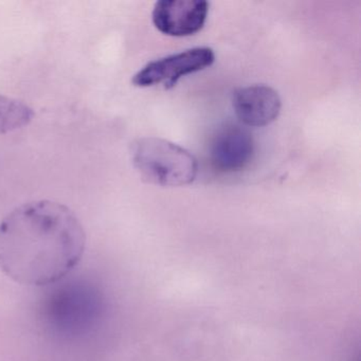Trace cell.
<instances>
[{
    "mask_svg": "<svg viewBox=\"0 0 361 361\" xmlns=\"http://www.w3.org/2000/svg\"><path fill=\"white\" fill-rule=\"evenodd\" d=\"M85 245L83 227L67 207L29 202L0 223V269L18 284H54L79 265Z\"/></svg>",
    "mask_w": 361,
    "mask_h": 361,
    "instance_id": "cell-1",
    "label": "cell"
},
{
    "mask_svg": "<svg viewBox=\"0 0 361 361\" xmlns=\"http://www.w3.org/2000/svg\"><path fill=\"white\" fill-rule=\"evenodd\" d=\"M214 61V51L211 48H192L149 63L133 77L132 82L137 87L162 84L166 90H171L181 78L208 68Z\"/></svg>",
    "mask_w": 361,
    "mask_h": 361,
    "instance_id": "cell-3",
    "label": "cell"
},
{
    "mask_svg": "<svg viewBox=\"0 0 361 361\" xmlns=\"http://www.w3.org/2000/svg\"><path fill=\"white\" fill-rule=\"evenodd\" d=\"M132 159L141 176L162 187L190 185L197 176V160L187 149L160 138L139 139Z\"/></svg>",
    "mask_w": 361,
    "mask_h": 361,
    "instance_id": "cell-2",
    "label": "cell"
},
{
    "mask_svg": "<svg viewBox=\"0 0 361 361\" xmlns=\"http://www.w3.org/2000/svg\"><path fill=\"white\" fill-rule=\"evenodd\" d=\"M209 8L208 1L204 0H160L155 4L152 18L164 35L190 37L206 24Z\"/></svg>",
    "mask_w": 361,
    "mask_h": 361,
    "instance_id": "cell-4",
    "label": "cell"
},
{
    "mask_svg": "<svg viewBox=\"0 0 361 361\" xmlns=\"http://www.w3.org/2000/svg\"><path fill=\"white\" fill-rule=\"evenodd\" d=\"M35 117L32 109L8 97L0 96V134L25 128Z\"/></svg>",
    "mask_w": 361,
    "mask_h": 361,
    "instance_id": "cell-7",
    "label": "cell"
},
{
    "mask_svg": "<svg viewBox=\"0 0 361 361\" xmlns=\"http://www.w3.org/2000/svg\"><path fill=\"white\" fill-rule=\"evenodd\" d=\"M232 104L236 117L251 128L272 123L282 107L278 92L266 85H251L235 90Z\"/></svg>",
    "mask_w": 361,
    "mask_h": 361,
    "instance_id": "cell-6",
    "label": "cell"
},
{
    "mask_svg": "<svg viewBox=\"0 0 361 361\" xmlns=\"http://www.w3.org/2000/svg\"><path fill=\"white\" fill-rule=\"evenodd\" d=\"M255 151V140L248 130L227 124L217 130L211 143V164L219 172L233 174L250 164Z\"/></svg>",
    "mask_w": 361,
    "mask_h": 361,
    "instance_id": "cell-5",
    "label": "cell"
}]
</instances>
